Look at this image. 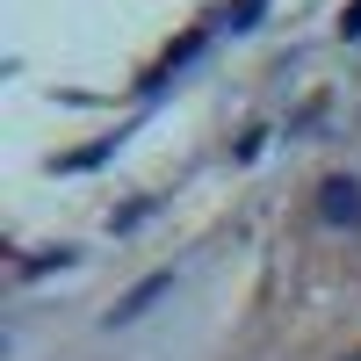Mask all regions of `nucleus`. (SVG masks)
<instances>
[{"label":"nucleus","mask_w":361,"mask_h":361,"mask_svg":"<svg viewBox=\"0 0 361 361\" xmlns=\"http://www.w3.org/2000/svg\"><path fill=\"white\" fill-rule=\"evenodd\" d=\"M318 224L325 231H361V173H325L318 180Z\"/></svg>","instance_id":"obj_1"},{"label":"nucleus","mask_w":361,"mask_h":361,"mask_svg":"<svg viewBox=\"0 0 361 361\" xmlns=\"http://www.w3.org/2000/svg\"><path fill=\"white\" fill-rule=\"evenodd\" d=\"M166 289H173V267H159V275H145L137 289H123V304H116V311H109L102 325H109V333H116V325H130V318H145V311H152V304H159Z\"/></svg>","instance_id":"obj_2"},{"label":"nucleus","mask_w":361,"mask_h":361,"mask_svg":"<svg viewBox=\"0 0 361 361\" xmlns=\"http://www.w3.org/2000/svg\"><path fill=\"white\" fill-rule=\"evenodd\" d=\"M195 51H202V37H180V44H173V51L159 58V73H152V87H159V80H173V73L188 66V58H195Z\"/></svg>","instance_id":"obj_3"},{"label":"nucleus","mask_w":361,"mask_h":361,"mask_svg":"<svg viewBox=\"0 0 361 361\" xmlns=\"http://www.w3.org/2000/svg\"><path fill=\"white\" fill-rule=\"evenodd\" d=\"M260 15H267V0H231V8H224V29H238V37H246Z\"/></svg>","instance_id":"obj_4"},{"label":"nucleus","mask_w":361,"mask_h":361,"mask_svg":"<svg viewBox=\"0 0 361 361\" xmlns=\"http://www.w3.org/2000/svg\"><path fill=\"white\" fill-rule=\"evenodd\" d=\"M73 260H80L73 246H58V253H37V260H22V275L37 282V275H58V267H73Z\"/></svg>","instance_id":"obj_5"},{"label":"nucleus","mask_w":361,"mask_h":361,"mask_svg":"<svg viewBox=\"0 0 361 361\" xmlns=\"http://www.w3.org/2000/svg\"><path fill=\"white\" fill-rule=\"evenodd\" d=\"M340 37H347V44H361V0H354V8L340 15Z\"/></svg>","instance_id":"obj_6"},{"label":"nucleus","mask_w":361,"mask_h":361,"mask_svg":"<svg viewBox=\"0 0 361 361\" xmlns=\"http://www.w3.org/2000/svg\"><path fill=\"white\" fill-rule=\"evenodd\" d=\"M347 361H361V354H347Z\"/></svg>","instance_id":"obj_7"}]
</instances>
